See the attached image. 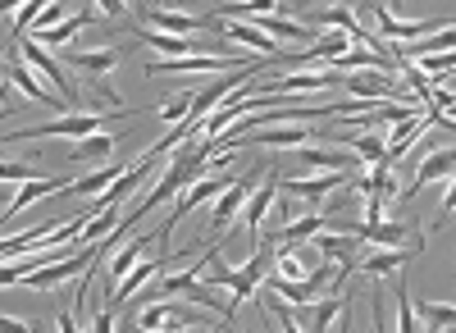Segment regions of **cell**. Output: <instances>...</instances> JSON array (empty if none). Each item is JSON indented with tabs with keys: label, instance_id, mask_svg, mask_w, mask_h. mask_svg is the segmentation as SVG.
<instances>
[{
	"label": "cell",
	"instance_id": "obj_1",
	"mask_svg": "<svg viewBox=\"0 0 456 333\" xmlns=\"http://www.w3.org/2000/svg\"><path fill=\"white\" fill-rule=\"evenodd\" d=\"M119 115H133V110H73V115H60L51 124H37V128H23V133H5V146H19V142H37V137H69V142H83L92 133H101L110 119Z\"/></svg>",
	"mask_w": 456,
	"mask_h": 333
},
{
	"label": "cell",
	"instance_id": "obj_2",
	"mask_svg": "<svg viewBox=\"0 0 456 333\" xmlns=\"http://www.w3.org/2000/svg\"><path fill=\"white\" fill-rule=\"evenodd\" d=\"M265 270H270V251H265V242L256 247V256H251L242 270H224V265H219V247L210 251V283H215V288H233V306H242L247 297H256Z\"/></svg>",
	"mask_w": 456,
	"mask_h": 333
},
{
	"label": "cell",
	"instance_id": "obj_3",
	"mask_svg": "<svg viewBox=\"0 0 456 333\" xmlns=\"http://www.w3.org/2000/svg\"><path fill=\"white\" fill-rule=\"evenodd\" d=\"M5 83H14L23 96H32L37 105H55V110H73L55 87H42V83H37V69H32V60L19 51V42H14V37H10V42H5Z\"/></svg>",
	"mask_w": 456,
	"mask_h": 333
},
{
	"label": "cell",
	"instance_id": "obj_4",
	"mask_svg": "<svg viewBox=\"0 0 456 333\" xmlns=\"http://www.w3.org/2000/svg\"><path fill=\"white\" fill-rule=\"evenodd\" d=\"M14 42H19V51L32 60V69L42 73V78H46V83H51V87H55V92H60V96H64L73 110H78V87L69 83V73L55 64V55H46V51H42V42H37V37H28V32H23V37H14Z\"/></svg>",
	"mask_w": 456,
	"mask_h": 333
},
{
	"label": "cell",
	"instance_id": "obj_5",
	"mask_svg": "<svg viewBox=\"0 0 456 333\" xmlns=\"http://www.w3.org/2000/svg\"><path fill=\"white\" fill-rule=\"evenodd\" d=\"M260 174H265V169L256 165V169H247L242 178H233V183L219 192V201H215V210H210V229H215V233H224L228 224H233V215H238V210L247 206V197L256 192V178H260Z\"/></svg>",
	"mask_w": 456,
	"mask_h": 333
},
{
	"label": "cell",
	"instance_id": "obj_6",
	"mask_svg": "<svg viewBox=\"0 0 456 333\" xmlns=\"http://www.w3.org/2000/svg\"><path fill=\"white\" fill-rule=\"evenodd\" d=\"M215 69H242L233 55H165V60H146V78L160 73H215Z\"/></svg>",
	"mask_w": 456,
	"mask_h": 333
},
{
	"label": "cell",
	"instance_id": "obj_7",
	"mask_svg": "<svg viewBox=\"0 0 456 333\" xmlns=\"http://www.w3.org/2000/svg\"><path fill=\"white\" fill-rule=\"evenodd\" d=\"M370 14H374V23H379V32H384V42H411V37H429V32H438V28H447V23H438V19H397L393 10H388V0L384 5H370Z\"/></svg>",
	"mask_w": 456,
	"mask_h": 333
},
{
	"label": "cell",
	"instance_id": "obj_8",
	"mask_svg": "<svg viewBox=\"0 0 456 333\" xmlns=\"http://www.w3.org/2000/svg\"><path fill=\"white\" fill-rule=\"evenodd\" d=\"M338 183H352V174H338V169H329V174H311V178H279V188H283V197H292V201H324Z\"/></svg>",
	"mask_w": 456,
	"mask_h": 333
},
{
	"label": "cell",
	"instance_id": "obj_9",
	"mask_svg": "<svg viewBox=\"0 0 456 333\" xmlns=\"http://www.w3.org/2000/svg\"><path fill=\"white\" fill-rule=\"evenodd\" d=\"M420 251H425V238H415V242H406V247H379L374 256H365L356 270L370 274V279H384V274L406 270V261H411V256H420Z\"/></svg>",
	"mask_w": 456,
	"mask_h": 333
},
{
	"label": "cell",
	"instance_id": "obj_10",
	"mask_svg": "<svg viewBox=\"0 0 456 333\" xmlns=\"http://www.w3.org/2000/svg\"><path fill=\"white\" fill-rule=\"evenodd\" d=\"M342 83H347V96H361V101H406V92L397 87L393 73H352Z\"/></svg>",
	"mask_w": 456,
	"mask_h": 333
},
{
	"label": "cell",
	"instance_id": "obj_11",
	"mask_svg": "<svg viewBox=\"0 0 456 333\" xmlns=\"http://www.w3.org/2000/svg\"><path fill=\"white\" fill-rule=\"evenodd\" d=\"M219 23H224V19H219ZM219 37H233V42L251 46V51L265 55V60H283V64H288V55H292V51H279V42H274L270 32H260V28H251V23H242V19H228Z\"/></svg>",
	"mask_w": 456,
	"mask_h": 333
},
{
	"label": "cell",
	"instance_id": "obj_12",
	"mask_svg": "<svg viewBox=\"0 0 456 333\" xmlns=\"http://www.w3.org/2000/svg\"><path fill=\"white\" fill-rule=\"evenodd\" d=\"M274 188H279V174H274L270 183H260V188L247 197V206H242V219H247L251 247H260V238H265V219H270V210H274Z\"/></svg>",
	"mask_w": 456,
	"mask_h": 333
},
{
	"label": "cell",
	"instance_id": "obj_13",
	"mask_svg": "<svg viewBox=\"0 0 456 333\" xmlns=\"http://www.w3.org/2000/svg\"><path fill=\"white\" fill-rule=\"evenodd\" d=\"M347 233H356L361 242H374V247H406V242H415L420 233H415L411 224H384V219H374V224H342Z\"/></svg>",
	"mask_w": 456,
	"mask_h": 333
},
{
	"label": "cell",
	"instance_id": "obj_14",
	"mask_svg": "<svg viewBox=\"0 0 456 333\" xmlns=\"http://www.w3.org/2000/svg\"><path fill=\"white\" fill-rule=\"evenodd\" d=\"M443 178H456V146H443V151H429L415 160V183L411 192L429 188V183H443Z\"/></svg>",
	"mask_w": 456,
	"mask_h": 333
},
{
	"label": "cell",
	"instance_id": "obj_15",
	"mask_svg": "<svg viewBox=\"0 0 456 333\" xmlns=\"http://www.w3.org/2000/svg\"><path fill=\"white\" fill-rule=\"evenodd\" d=\"M69 183L73 178H32V183H23L19 188V197L5 206V224H14V219L32 206V201H42V197H60V192H69Z\"/></svg>",
	"mask_w": 456,
	"mask_h": 333
},
{
	"label": "cell",
	"instance_id": "obj_16",
	"mask_svg": "<svg viewBox=\"0 0 456 333\" xmlns=\"http://www.w3.org/2000/svg\"><path fill=\"white\" fill-rule=\"evenodd\" d=\"M256 146H301V142H315L320 133L311 128V119H301V124H270L265 133H247Z\"/></svg>",
	"mask_w": 456,
	"mask_h": 333
},
{
	"label": "cell",
	"instance_id": "obj_17",
	"mask_svg": "<svg viewBox=\"0 0 456 333\" xmlns=\"http://www.w3.org/2000/svg\"><path fill=\"white\" fill-rule=\"evenodd\" d=\"M356 192H365V197H379V201H397L402 192H397V174H393V165L384 160V165H365V178L361 183H352Z\"/></svg>",
	"mask_w": 456,
	"mask_h": 333
},
{
	"label": "cell",
	"instance_id": "obj_18",
	"mask_svg": "<svg viewBox=\"0 0 456 333\" xmlns=\"http://www.w3.org/2000/svg\"><path fill=\"white\" fill-rule=\"evenodd\" d=\"M342 146H352L361 165H384V160H388V137L379 133V128H361V133H352V137H342ZM388 165H393V160H388Z\"/></svg>",
	"mask_w": 456,
	"mask_h": 333
},
{
	"label": "cell",
	"instance_id": "obj_19",
	"mask_svg": "<svg viewBox=\"0 0 456 333\" xmlns=\"http://www.w3.org/2000/svg\"><path fill=\"white\" fill-rule=\"evenodd\" d=\"M443 51H456V23L438 28L434 37H411V42H402V60H425V55H443Z\"/></svg>",
	"mask_w": 456,
	"mask_h": 333
},
{
	"label": "cell",
	"instance_id": "obj_20",
	"mask_svg": "<svg viewBox=\"0 0 456 333\" xmlns=\"http://www.w3.org/2000/svg\"><path fill=\"white\" fill-rule=\"evenodd\" d=\"M342 311H347V297H342V292H329V297L311 302V311H301L297 329H333V320H342Z\"/></svg>",
	"mask_w": 456,
	"mask_h": 333
},
{
	"label": "cell",
	"instance_id": "obj_21",
	"mask_svg": "<svg viewBox=\"0 0 456 333\" xmlns=\"http://www.w3.org/2000/svg\"><path fill=\"white\" fill-rule=\"evenodd\" d=\"M114 146H119V142H114L110 133H92L78 146H69V160L73 165H110L114 160Z\"/></svg>",
	"mask_w": 456,
	"mask_h": 333
},
{
	"label": "cell",
	"instance_id": "obj_22",
	"mask_svg": "<svg viewBox=\"0 0 456 333\" xmlns=\"http://www.w3.org/2000/svg\"><path fill=\"white\" fill-rule=\"evenodd\" d=\"M301 160H306V169H338V174H352L356 169V151H324V146H301Z\"/></svg>",
	"mask_w": 456,
	"mask_h": 333
},
{
	"label": "cell",
	"instance_id": "obj_23",
	"mask_svg": "<svg viewBox=\"0 0 456 333\" xmlns=\"http://www.w3.org/2000/svg\"><path fill=\"white\" fill-rule=\"evenodd\" d=\"M73 69H83L87 78H105V73L119 64V46H96V51H73L69 55Z\"/></svg>",
	"mask_w": 456,
	"mask_h": 333
},
{
	"label": "cell",
	"instance_id": "obj_24",
	"mask_svg": "<svg viewBox=\"0 0 456 333\" xmlns=\"http://www.w3.org/2000/svg\"><path fill=\"white\" fill-rule=\"evenodd\" d=\"M260 32H270V37H283V42H297V46H315V37L306 23H297V19H279V14H256Z\"/></svg>",
	"mask_w": 456,
	"mask_h": 333
},
{
	"label": "cell",
	"instance_id": "obj_25",
	"mask_svg": "<svg viewBox=\"0 0 456 333\" xmlns=\"http://www.w3.org/2000/svg\"><path fill=\"white\" fill-rule=\"evenodd\" d=\"M169 320H183V324H197L201 315L197 311H187V306H174V302H156V306H146V311H137V329H160V324H169Z\"/></svg>",
	"mask_w": 456,
	"mask_h": 333
},
{
	"label": "cell",
	"instance_id": "obj_26",
	"mask_svg": "<svg viewBox=\"0 0 456 333\" xmlns=\"http://www.w3.org/2000/svg\"><path fill=\"white\" fill-rule=\"evenodd\" d=\"M151 242H160V233H142V238H133L128 247L114 251V256H110V283H119V279H124V274L142 261V251H146Z\"/></svg>",
	"mask_w": 456,
	"mask_h": 333
},
{
	"label": "cell",
	"instance_id": "obj_27",
	"mask_svg": "<svg viewBox=\"0 0 456 333\" xmlns=\"http://www.w3.org/2000/svg\"><path fill=\"white\" fill-rule=\"evenodd\" d=\"M124 169H128V165H105V169H92L87 178H73V183H69V197H101L105 183H114Z\"/></svg>",
	"mask_w": 456,
	"mask_h": 333
},
{
	"label": "cell",
	"instance_id": "obj_28",
	"mask_svg": "<svg viewBox=\"0 0 456 333\" xmlns=\"http://www.w3.org/2000/svg\"><path fill=\"white\" fill-rule=\"evenodd\" d=\"M320 229H329V215L311 210V215L292 219V224H283V229H279V242H306V238H315Z\"/></svg>",
	"mask_w": 456,
	"mask_h": 333
},
{
	"label": "cell",
	"instance_id": "obj_29",
	"mask_svg": "<svg viewBox=\"0 0 456 333\" xmlns=\"http://www.w3.org/2000/svg\"><path fill=\"white\" fill-rule=\"evenodd\" d=\"M87 23H92V10H78V14H69L60 28H51L46 37H37V42H46V46H69L73 37H78V32L87 28Z\"/></svg>",
	"mask_w": 456,
	"mask_h": 333
},
{
	"label": "cell",
	"instance_id": "obj_30",
	"mask_svg": "<svg viewBox=\"0 0 456 333\" xmlns=\"http://www.w3.org/2000/svg\"><path fill=\"white\" fill-rule=\"evenodd\" d=\"M279 10V0H228V5H219L215 19H256V14H274Z\"/></svg>",
	"mask_w": 456,
	"mask_h": 333
},
{
	"label": "cell",
	"instance_id": "obj_31",
	"mask_svg": "<svg viewBox=\"0 0 456 333\" xmlns=\"http://www.w3.org/2000/svg\"><path fill=\"white\" fill-rule=\"evenodd\" d=\"M119 224H124V210H119V206H110V210H101V215L87 219V229H83L78 242H101V238H110L114 229H119Z\"/></svg>",
	"mask_w": 456,
	"mask_h": 333
},
{
	"label": "cell",
	"instance_id": "obj_32",
	"mask_svg": "<svg viewBox=\"0 0 456 333\" xmlns=\"http://www.w3.org/2000/svg\"><path fill=\"white\" fill-rule=\"evenodd\" d=\"M420 324H425V329H456V306L420 302Z\"/></svg>",
	"mask_w": 456,
	"mask_h": 333
},
{
	"label": "cell",
	"instance_id": "obj_33",
	"mask_svg": "<svg viewBox=\"0 0 456 333\" xmlns=\"http://www.w3.org/2000/svg\"><path fill=\"white\" fill-rule=\"evenodd\" d=\"M192 105H197V92H183V96H174V101H165L156 115L165 119V124H183L187 115H192Z\"/></svg>",
	"mask_w": 456,
	"mask_h": 333
},
{
	"label": "cell",
	"instance_id": "obj_34",
	"mask_svg": "<svg viewBox=\"0 0 456 333\" xmlns=\"http://www.w3.org/2000/svg\"><path fill=\"white\" fill-rule=\"evenodd\" d=\"M397 329L402 333L415 329V306H411V288L406 283H397Z\"/></svg>",
	"mask_w": 456,
	"mask_h": 333
},
{
	"label": "cell",
	"instance_id": "obj_35",
	"mask_svg": "<svg viewBox=\"0 0 456 333\" xmlns=\"http://www.w3.org/2000/svg\"><path fill=\"white\" fill-rule=\"evenodd\" d=\"M456 69V51H443V55H425L420 60V73H434V83L443 78V73H452Z\"/></svg>",
	"mask_w": 456,
	"mask_h": 333
},
{
	"label": "cell",
	"instance_id": "obj_36",
	"mask_svg": "<svg viewBox=\"0 0 456 333\" xmlns=\"http://www.w3.org/2000/svg\"><path fill=\"white\" fill-rule=\"evenodd\" d=\"M0 178H5V183H32V178H42V174H32L28 165H14V160H5V165H0Z\"/></svg>",
	"mask_w": 456,
	"mask_h": 333
},
{
	"label": "cell",
	"instance_id": "obj_37",
	"mask_svg": "<svg viewBox=\"0 0 456 333\" xmlns=\"http://www.w3.org/2000/svg\"><path fill=\"white\" fill-rule=\"evenodd\" d=\"M456 215V178L447 183V192H443V206H438V219H452Z\"/></svg>",
	"mask_w": 456,
	"mask_h": 333
},
{
	"label": "cell",
	"instance_id": "obj_38",
	"mask_svg": "<svg viewBox=\"0 0 456 333\" xmlns=\"http://www.w3.org/2000/svg\"><path fill=\"white\" fill-rule=\"evenodd\" d=\"M101 5V14H110V19H124L128 14V0H96Z\"/></svg>",
	"mask_w": 456,
	"mask_h": 333
},
{
	"label": "cell",
	"instance_id": "obj_39",
	"mask_svg": "<svg viewBox=\"0 0 456 333\" xmlns=\"http://www.w3.org/2000/svg\"><path fill=\"white\" fill-rule=\"evenodd\" d=\"M92 324H96V333H110V329H114V306L96 311V320H92Z\"/></svg>",
	"mask_w": 456,
	"mask_h": 333
},
{
	"label": "cell",
	"instance_id": "obj_40",
	"mask_svg": "<svg viewBox=\"0 0 456 333\" xmlns=\"http://www.w3.org/2000/svg\"><path fill=\"white\" fill-rule=\"evenodd\" d=\"M14 5H19V0H0V14H5V19H14Z\"/></svg>",
	"mask_w": 456,
	"mask_h": 333
}]
</instances>
